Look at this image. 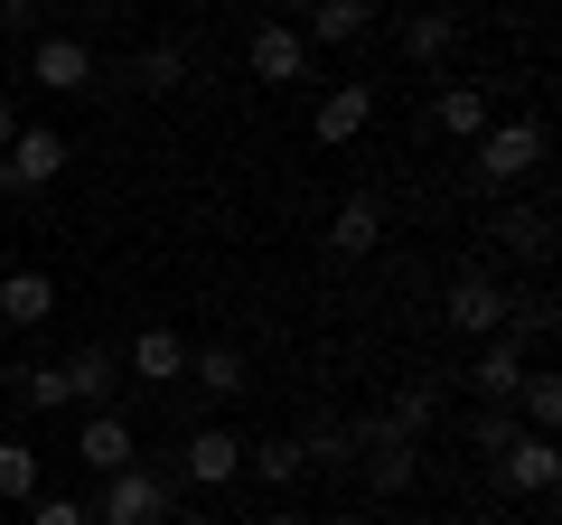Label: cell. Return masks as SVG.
I'll use <instances>...</instances> for the list:
<instances>
[{
    "instance_id": "obj_16",
    "label": "cell",
    "mask_w": 562,
    "mask_h": 525,
    "mask_svg": "<svg viewBox=\"0 0 562 525\" xmlns=\"http://www.w3.org/2000/svg\"><path fill=\"white\" fill-rule=\"evenodd\" d=\"M487 122H497L487 85H441V94H431V132H441V142H479Z\"/></svg>"
},
{
    "instance_id": "obj_19",
    "label": "cell",
    "mask_w": 562,
    "mask_h": 525,
    "mask_svg": "<svg viewBox=\"0 0 562 525\" xmlns=\"http://www.w3.org/2000/svg\"><path fill=\"white\" fill-rule=\"evenodd\" d=\"M450 47H460V10H441V0H422L413 20H403V57H413V66H441Z\"/></svg>"
},
{
    "instance_id": "obj_17",
    "label": "cell",
    "mask_w": 562,
    "mask_h": 525,
    "mask_svg": "<svg viewBox=\"0 0 562 525\" xmlns=\"http://www.w3.org/2000/svg\"><path fill=\"white\" fill-rule=\"evenodd\" d=\"M122 366H132L140 384H188V338H179V328H140Z\"/></svg>"
},
{
    "instance_id": "obj_18",
    "label": "cell",
    "mask_w": 562,
    "mask_h": 525,
    "mask_svg": "<svg viewBox=\"0 0 562 525\" xmlns=\"http://www.w3.org/2000/svg\"><path fill=\"white\" fill-rule=\"evenodd\" d=\"M375 244H384V198H366V188H357V198L328 216V254L357 262V254H375Z\"/></svg>"
},
{
    "instance_id": "obj_31",
    "label": "cell",
    "mask_w": 562,
    "mask_h": 525,
    "mask_svg": "<svg viewBox=\"0 0 562 525\" xmlns=\"http://www.w3.org/2000/svg\"><path fill=\"white\" fill-rule=\"evenodd\" d=\"M301 10H310V0H281V10H272V20H301Z\"/></svg>"
},
{
    "instance_id": "obj_23",
    "label": "cell",
    "mask_w": 562,
    "mask_h": 525,
    "mask_svg": "<svg viewBox=\"0 0 562 525\" xmlns=\"http://www.w3.org/2000/svg\"><path fill=\"white\" fill-rule=\"evenodd\" d=\"M179 85H188V47L179 38H150L132 57V94H179Z\"/></svg>"
},
{
    "instance_id": "obj_6",
    "label": "cell",
    "mask_w": 562,
    "mask_h": 525,
    "mask_svg": "<svg viewBox=\"0 0 562 525\" xmlns=\"http://www.w3.org/2000/svg\"><path fill=\"white\" fill-rule=\"evenodd\" d=\"M441 320L460 328V338H506L516 301H506V282H497V272H460V282L441 291Z\"/></svg>"
},
{
    "instance_id": "obj_30",
    "label": "cell",
    "mask_w": 562,
    "mask_h": 525,
    "mask_svg": "<svg viewBox=\"0 0 562 525\" xmlns=\"http://www.w3.org/2000/svg\"><path fill=\"white\" fill-rule=\"evenodd\" d=\"M262 525H310V516H291V506H272V516H262Z\"/></svg>"
},
{
    "instance_id": "obj_8",
    "label": "cell",
    "mask_w": 562,
    "mask_h": 525,
    "mask_svg": "<svg viewBox=\"0 0 562 525\" xmlns=\"http://www.w3.org/2000/svg\"><path fill=\"white\" fill-rule=\"evenodd\" d=\"M244 66H254V85L291 94V85H310V38H301L291 20H262L254 38H244Z\"/></svg>"
},
{
    "instance_id": "obj_32",
    "label": "cell",
    "mask_w": 562,
    "mask_h": 525,
    "mask_svg": "<svg viewBox=\"0 0 562 525\" xmlns=\"http://www.w3.org/2000/svg\"><path fill=\"white\" fill-rule=\"evenodd\" d=\"M169 525H225V516H169Z\"/></svg>"
},
{
    "instance_id": "obj_14",
    "label": "cell",
    "mask_w": 562,
    "mask_h": 525,
    "mask_svg": "<svg viewBox=\"0 0 562 525\" xmlns=\"http://www.w3.org/2000/svg\"><path fill=\"white\" fill-rule=\"evenodd\" d=\"M291 29L310 38V57H319V47H357L366 29H375V0H310Z\"/></svg>"
},
{
    "instance_id": "obj_9",
    "label": "cell",
    "mask_w": 562,
    "mask_h": 525,
    "mask_svg": "<svg viewBox=\"0 0 562 525\" xmlns=\"http://www.w3.org/2000/svg\"><path fill=\"white\" fill-rule=\"evenodd\" d=\"M553 479H562L553 432H516V442L497 450V488H506V498H553Z\"/></svg>"
},
{
    "instance_id": "obj_33",
    "label": "cell",
    "mask_w": 562,
    "mask_h": 525,
    "mask_svg": "<svg viewBox=\"0 0 562 525\" xmlns=\"http://www.w3.org/2000/svg\"><path fill=\"white\" fill-rule=\"evenodd\" d=\"M328 525H375V516H328Z\"/></svg>"
},
{
    "instance_id": "obj_1",
    "label": "cell",
    "mask_w": 562,
    "mask_h": 525,
    "mask_svg": "<svg viewBox=\"0 0 562 525\" xmlns=\"http://www.w3.org/2000/svg\"><path fill=\"white\" fill-rule=\"evenodd\" d=\"M113 376H122V357L113 347H76L66 366H10V394H20L29 413H94V404H113Z\"/></svg>"
},
{
    "instance_id": "obj_27",
    "label": "cell",
    "mask_w": 562,
    "mask_h": 525,
    "mask_svg": "<svg viewBox=\"0 0 562 525\" xmlns=\"http://www.w3.org/2000/svg\"><path fill=\"white\" fill-rule=\"evenodd\" d=\"M29 525H94V516H85V498H47L38 488V498H29Z\"/></svg>"
},
{
    "instance_id": "obj_3",
    "label": "cell",
    "mask_w": 562,
    "mask_h": 525,
    "mask_svg": "<svg viewBox=\"0 0 562 525\" xmlns=\"http://www.w3.org/2000/svg\"><path fill=\"white\" fill-rule=\"evenodd\" d=\"M66 160H76V142H66L57 122H20V142L0 150V188L10 198H38V188H57Z\"/></svg>"
},
{
    "instance_id": "obj_28",
    "label": "cell",
    "mask_w": 562,
    "mask_h": 525,
    "mask_svg": "<svg viewBox=\"0 0 562 525\" xmlns=\"http://www.w3.org/2000/svg\"><path fill=\"white\" fill-rule=\"evenodd\" d=\"M543 225H553V216H543V206H516V216H506V235H516V254H543V244H553V235H543Z\"/></svg>"
},
{
    "instance_id": "obj_11",
    "label": "cell",
    "mask_w": 562,
    "mask_h": 525,
    "mask_svg": "<svg viewBox=\"0 0 562 525\" xmlns=\"http://www.w3.org/2000/svg\"><path fill=\"white\" fill-rule=\"evenodd\" d=\"M366 122H375V85L347 76V85H328V94H319V113H310V142H319V150H347Z\"/></svg>"
},
{
    "instance_id": "obj_25",
    "label": "cell",
    "mask_w": 562,
    "mask_h": 525,
    "mask_svg": "<svg viewBox=\"0 0 562 525\" xmlns=\"http://www.w3.org/2000/svg\"><path fill=\"white\" fill-rule=\"evenodd\" d=\"M384 423H394V432H413V442H422V432L441 423V384H403V394H394V413H384Z\"/></svg>"
},
{
    "instance_id": "obj_20",
    "label": "cell",
    "mask_w": 562,
    "mask_h": 525,
    "mask_svg": "<svg viewBox=\"0 0 562 525\" xmlns=\"http://www.w3.org/2000/svg\"><path fill=\"white\" fill-rule=\"evenodd\" d=\"M188 384H206V394H216V404H235L244 384H254V366H244V347H188Z\"/></svg>"
},
{
    "instance_id": "obj_10",
    "label": "cell",
    "mask_w": 562,
    "mask_h": 525,
    "mask_svg": "<svg viewBox=\"0 0 562 525\" xmlns=\"http://www.w3.org/2000/svg\"><path fill=\"white\" fill-rule=\"evenodd\" d=\"M76 460L94 469V479L132 469V460H140V442H132V413H122V404H94V413L76 423Z\"/></svg>"
},
{
    "instance_id": "obj_29",
    "label": "cell",
    "mask_w": 562,
    "mask_h": 525,
    "mask_svg": "<svg viewBox=\"0 0 562 525\" xmlns=\"http://www.w3.org/2000/svg\"><path fill=\"white\" fill-rule=\"evenodd\" d=\"M20 142V103H0V150Z\"/></svg>"
},
{
    "instance_id": "obj_21",
    "label": "cell",
    "mask_w": 562,
    "mask_h": 525,
    "mask_svg": "<svg viewBox=\"0 0 562 525\" xmlns=\"http://www.w3.org/2000/svg\"><path fill=\"white\" fill-rule=\"evenodd\" d=\"M244 479H262V488H301V479H310V450L291 442V432H272V442H244Z\"/></svg>"
},
{
    "instance_id": "obj_26",
    "label": "cell",
    "mask_w": 562,
    "mask_h": 525,
    "mask_svg": "<svg viewBox=\"0 0 562 525\" xmlns=\"http://www.w3.org/2000/svg\"><path fill=\"white\" fill-rule=\"evenodd\" d=\"M516 432H525V423H506V413H497V404H479V423H469V442H479V450H487V460H497V450H506V442H516Z\"/></svg>"
},
{
    "instance_id": "obj_7",
    "label": "cell",
    "mask_w": 562,
    "mask_h": 525,
    "mask_svg": "<svg viewBox=\"0 0 562 525\" xmlns=\"http://www.w3.org/2000/svg\"><path fill=\"white\" fill-rule=\"evenodd\" d=\"M29 85H47V94H94V47L76 29H38L29 38Z\"/></svg>"
},
{
    "instance_id": "obj_15",
    "label": "cell",
    "mask_w": 562,
    "mask_h": 525,
    "mask_svg": "<svg viewBox=\"0 0 562 525\" xmlns=\"http://www.w3.org/2000/svg\"><path fill=\"white\" fill-rule=\"evenodd\" d=\"M516 384H525V347L516 338H479V357H469V394L479 404H516Z\"/></svg>"
},
{
    "instance_id": "obj_12",
    "label": "cell",
    "mask_w": 562,
    "mask_h": 525,
    "mask_svg": "<svg viewBox=\"0 0 562 525\" xmlns=\"http://www.w3.org/2000/svg\"><path fill=\"white\" fill-rule=\"evenodd\" d=\"M179 469H188V479H198V488H235V479H244V432H225V423L188 432Z\"/></svg>"
},
{
    "instance_id": "obj_5",
    "label": "cell",
    "mask_w": 562,
    "mask_h": 525,
    "mask_svg": "<svg viewBox=\"0 0 562 525\" xmlns=\"http://www.w3.org/2000/svg\"><path fill=\"white\" fill-rule=\"evenodd\" d=\"M347 442H357V460H366V488H375V498H403V488L422 479V442H413V432H394L384 413H375V423H357Z\"/></svg>"
},
{
    "instance_id": "obj_22",
    "label": "cell",
    "mask_w": 562,
    "mask_h": 525,
    "mask_svg": "<svg viewBox=\"0 0 562 525\" xmlns=\"http://www.w3.org/2000/svg\"><path fill=\"white\" fill-rule=\"evenodd\" d=\"M38 479H47L38 442H20V432H0V506H29V498H38Z\"/></svg>"
},
{
    "instance_id": "obj_34",
    "label": "cell",
    "mask_w": 562,
    "mask_h": 525,
    "mask_svg": "<svg viewBox=\"0 0 562 525\" xmlns=\"http://www.w3.org/2000/svg\"><path fill=\"white\" fill-rule=\"evenodd\" d=\"M38 10H57V0H38Z\"/></svg>"
},
{
    "instance_id": "obj_2",
    "label": "cell",
    "mask_w": 562,
    "mask_h": 525,
    "mask_svg": "<svg viewBox=\"0 0 562 525\" xmlns=\"http://www.w3.org/2000/svg\"><path fill=\"white\" fill-rule=\"evenodd\" d=\"M85 516H94V525H169V516H179V506H169V479H160V469H113V479H103L94 488V506H85Z\"/></svg>"
},
{
    "instance_id": "obj_4",
    "label": "cell",
    "mask_w": 562,
    "mask_h": 525,
    "mask_svg": "<svg viewBox=\"0 0 562 525\" xmlns=\"http://www.w3.org/2000/svg\"><path fill=\"white\" fill-rule=\"evenodd\" d=\"M543 150H553V142H543L535 113L487 122V132H479V179H487V188H516V179H535V169H543Z\"/></svg>"
},
{
    "instance_id": "obj_13",
    "label": "cell",
    "mask_w": 562,
    "mask_h": 525,
    "mask_svg": "<svg viewBox=\"0 0 562 525\" xmlns=\"http://www.w3.org/2000/svg\"><path fill=\"white\" fill-rule=\"evenodd\" d=\"M57 320V272L20 262V272H0V328H47Z\"/></svg>"
},
{
    "instance_id": "obj_24",
    "label": "cell",
    "mask_w": 562,
    "mask_h": 525,
    "mask_svg": "<svg viewBox=\"0 0 562 525\" xmlns=\"http://www.w3.org/2000/svg\"><path fill=\"white\" fill-rule=\"evenodd\" d=\"M516 413H525V432H553V423H562V384L543 376V366H525V384H516Z\"/></svg>"
}]
</instances>
